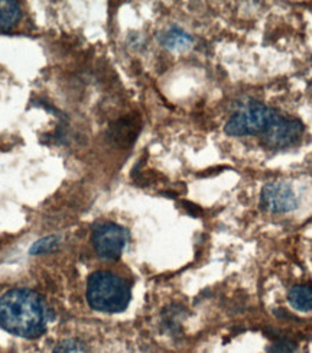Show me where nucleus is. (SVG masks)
Wrapping results in <instances>:
<instances>
[{
  "label": "nucleus",
  "mask_w": 312,
  "mask_h": 353,
  "mask_svg": "<svg viewBox=\"0 0 312 353\" xmlns=\"http://www.w3.org/2000/svg\"><path fill=\"white\" fill-rule=\"evenodd\" d=\"M47 307L39 294L13 288L0 297V327L10 334L35 339L47 329Z\"/></svg>",
  "instance_id": "nucleus-1"
},
{
  "label": "nucleus",
  "mask_w": 312,
  "mask_h": 353,
  "mask_svg": "<svg viewBox=\"0 0 312 353\" xmlns=\"http://www.w3.org/2000/svg\"><path fill=\"white\" fill-rule=\"evenodd\" d=\"M85 296L93 310L116 314L127 308L132 290L123 276L110 271H96L88 276Z\"/></svg>",
  "instance_id": "nucleus-2"
},
{
  "label": "nucleus",
  "mask_w": 312,
  "mask_h": 353,
  "mask_svg": "<svg viewBox=\"0 0 312 353\" xmlns=\"http://www.w3.org/2000/svg\"><path fill=\"white\" fill-rule=\"evenodd\" d=\"M273 112V109H269L260 101H243L226 123V134L230 137H249L260 134L269 125Z\"/></svg>",
  "instance_id": "nucleus-3"
},
{
  "label": "nucleus",
  "mask_w": 312,
  "mask_h": 353,
  "mask_svg": "<svg viewBox=\"0 0 312 353\" xmlns=\"http://www.w3.org/2000/svg\"><path fill=\"white\" fill-rule=\"evenodd\" d=\"M127 241L129 232L112 222L97 225L93 230V246L101 259L116 261L121 258Z\"/></svg>",
  "instance_id": "nucleus-4"
},
{
  "label": "nucleus",
  "mask_w": 312,
  "mask_h": 353,
  "mask_svg": "<svg viewBox=\"0 0 312 353\" xmlns=\"http://www.w3.org/2000/svg\"><path fill=\"white\" fill-rule=\"evenodd\" d=\"M302 132L304 126L300 121L289 119V117L275 110L269 125L262 132V139L269 148L282 150L298 142L302 137Z\"/></svg>",
  "instance_id": "nucleus-5"
},
{
  "label": "nucleus",
  "mask_w": 312,
  "mask_h": 353,
  "mask_svg": "<svg viewBox=\"0 0 312 353\" xmlns=\"http://www.w3.org/2000/svg\"><path fill=\"white\" fill-rule=\"evenodd\" d=\"M260 203L263 209L271 213H289L298 208L293 190L282 181L267 183L262 190Z\"/></svg>",
  "instance_id": "nucleus-6"
},
{
  "label": "nucleus",
  "mask_w": 312,
  "mask_h": 353,
  "mask_svg": "<svg viewBox=\"0 0 312 353\" xmlns=\"http://www.w3.org/2000/svg\"><path fill=\"white\" fill-rule=\"evenodd\" d=\"M159 41L163 47L174 51H184L192 46V38L180 28L165 29L159 35Z\"/></svg>",
  "instance_id": "nucleus-7"
},
{
  "label": "nucleus",
  "mask_w": 312,
  "mask_h": 353,
  "mask_svg": "<svg viewBox=\"0 0 312 353\" xmlns=\"http://www.w3.org/2000/svg\"><path fill=\"white\" fill-rule=\"evenodd\" d=\"M289 304L298 312H312V287L311 285H295L288 292Z\"/></svg>",
  "instance_id": "nucleus-8"
},
{
  "label": "nucleus",
  "mask_w": 312,
  "mask_h": 353,
  "mask_svg": "<svg viewBox=\"0 0 312 353\" xmlns=\"http://www.w3.org/2000/svg\"><path fill=\"white\" fill-rule=\"evenodd\" d=\"M21 8L18 2H12V0H3L0 2V29L8 31L13 28L21 19Z\"/></svg>",
  "instance_id": "nucleus-9"
},
{
  "label": "nucleus",
  "mask_w": 312,
  "mask_h": 353,
  "mask_svg": "<svg viewBox=\"0 0 312 353\" xmlns=\"http://www.w3.org/2000/svg\"><path fill=\"white\" fill-rule=\"evenodd\" d=\"M52 353H87V350L81 341L68 339L59 343Z\"/></svg>",
  "instance_id": "nucleus-10"
},
{
  "label": "nucleus",
  "mask_w": 312,
  "mask_h": 353,
  "mask_svg": "<svg viewBox=\"0 0 312 353\" xmlns=\"http://www.w3.org/2000/svg\"><path fill=\"white\" fill-rule=\"evenodd\" d=\"M59 238L58 236H47L43 239H39L32 248H31V254L32 255H38V254H43L52 251V249L58 245Z\"/></svg>",
  "instance_id": "nucleus-11"
},
{
  "label": "nucleus",
  "mask_w": 312,
  "mask_h": 353,
  "mask_svg": "<svg viewBox=\"0 0 312 353\" xmlns=\"http://www.w3.org/2000/svg\"><path fill=\"white\" fill-rule=\"evenodd\" d=\"M267 353H298V346L288 339H279L269 346Z\"/></svg>",
  "instance_id": "nucleus-12"
}]
</instances>
